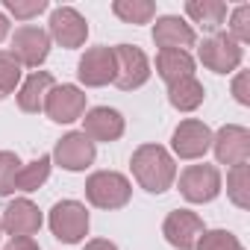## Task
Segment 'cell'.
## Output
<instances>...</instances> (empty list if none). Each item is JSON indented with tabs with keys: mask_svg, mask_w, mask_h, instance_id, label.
Listing matches in <instances>:
<instances>
[{
	"mask_svg": "<svg viewBox=\"0 0 250 250\" xmlns=\"http://www.w3.org/2000/svg\"><path fill=\"white\" fill-rule=\"evenodd\" d=\"M156 74L171 85L177 80L194 77V59L188 56V50H159L156 56Z\"/></svg>",
	"mask_w": 250,
	"mask_h": 250,
	"instance_id": "obj_19",
	"label": "cell"
},
{
	"mask_svg": "<svg viewBox=\"0 0 250 250\" xmlns=\"http://www.w3.org/2000/svg\"><path fill=\"white\" fill-rule=\"evenodd\" d=\"M153 42H156L159 50H186V47H194L197 36H194V30L183 18L165 15L153 27Z\"/></svg>",
	"mask_w": 250,
	"mask_h": 250,
	"instance_id": "obj_17",
	"label": "cell"
},
{
	"mask_svg": "<svg viewBox=\"0 0 250 250\" xmlns=\"http://www.w3.org/2000/svg\"><path fill=\"white\" fill-rule=\"evenodd\" d=\"M232 94H235V100H238L241 106H247V103H250V91H247V71H241V74L232 80Z\"/></svg>",
	"mask_w": 250,
	"mask_h": 250,
	"instance_id": "obj_30",
	"label": "cell"
},
{
	"mask_svg": "<svg viewBox=\"0 0 250 250\" xmlns=\"http://www.w3.org/2000/svg\"><path fill=\"white\" fill-rule=\"evenodd\" d=\"M50 229L62 244H77L88 235V212L77 200H62L50 209Z\"/></svg>",
	"mask_w": 250,
	"mask_h": 250,
	"instance_id": "obj_5",
	"label": "cell"
},
{
	"mask_svg": "<svg viewBox=\"0 0 250 250\" xmlns=\"http://www.w3.org/2000/svg\"><path fill=\"white\" fill-rule=\"evenodd\" d=\"M50 162H53L50 156H39L36 162L21 165L18 180H15V191H36V188H42L47 183V177H50Z\"/></svg>",
	"mask_w": 250,
	"mask_h": 250,
	"instance_id": "obj_22",
	"label": "cell"
},
{
	"mask_svg": "<svg viewBox=\"0 0 250 250\" xmlns=\"http://www.w3.org/2000/svg\"><path fill=\"white\" fill-rule=\"evenodd\" d=\"M3 250H42V247H39L33 238H12Z\"/></svg>",
	"mask_w": 250,
	"mask_h": 250,
	"instance_id": "obj_31",
	"label": "cell"
},
{
	"mask_svg": "<svg viewBox=\"0 0 250 250\" xmlns=\"http://www.w3.org/2000/svg\"><path fill=\"white\" fill-rule=\"evenodd\" d=\"M21 162L12 150H0V197H6L15 191V180H18Z\"/></svg>",
	"mask_w": 250,
	"mask_h": 250,
	"instance_id": "obj_26",
	"label": "cell"
},
{
	"mask_svg": "<svg viewBox=\"0 0 250 250\" xmlns=\"http://www.w3.org/2000/svg\"><path fill=\"white\" fill-rule=\"evenodd\" d=\"M3 6H6L15 18L30 21V18H36L39 12L47 9V0H3Z\"/></svg>",
	"mask_w": 250,
	"mask_h": 250,
	"instance_id": "obj_29",
	"label": "cell"
},
{
	"mask_svg": "<svg viewBox=\"0 0 250 250\" xmlns=\"http://www.w3.org/2000/svg\"><path fill=\"white\" fill-rule=\"evenodd\" d=\"M221 191V171L215 165H188L180 174V194L188 203H209Z\"/></svg>",
	"mask_w": 250,
	"mask_h": 250,
	"instance_id": "obj_6",
	"label": "cell"
},
{
	"mask_svg": "<svg viewBox=\"0 0 250 250\" xmlns=\"http://www.w3.org/2000/svg\"><path fill=\"white\" fill-rule=\"evenodd\" d=\"M9 53L15 56L18 65L39 68L47 59V53H50V36L44 30H39V27H21L12 36V50Z\"/></svg>",
	"mask_w": 250,
	"mask_h": 250,
	"instance_id": "obj_9",
	"label": "cell"
},
{
	"mask_svg": "<svg viewBox=\"0 0 250 250\" xmlns=\"http://www.w3.org/2000/svg\"><path fill=\"white\" fill-rule=\"evenodd\" d=\"M12 238H33L39 229H42V212L33 200L21 197V200H12L6 209H3V221H0Z\"/></svg>",
	"mask_w": 250,
	"mask_h": 250,
	"instance_id": "obj_14",
	"label": "cell"
},
{
	"mask_svg": "<svg viewBox=\"0 0 250 250\" xmlns=\"http://www.w3.org/2000/svg\"><path fill=\"white\" fill-rule=\"evenodd\" d=\"M212 150L221 165H244L250 159V133L238 124H227L212 136Z\"/></svg>",
	"mask_w": 250,
	"mask_h": 250,
	"instance_id": "obj_7",
	"label": "cell"
},
{
	"mask_svg": "<svg viewBox=\"0 0 250 250\" xmlns=\"http://www.w3.org/2000/svg\"><path fill=\"white\" fill-rule=\"evenodd\" d=\"M85 197L97 209H121L130 203L133 186L118 171H97L85 180Z\"/></svg>",
	"mask_w": 250,
	"mask_h": 250,
	"instance_id": "obj_2",
	"label": "cell"
},
{
	"mask_svg": "<svg viewBox=\"0 0 250 250\" xmlns=\"http://www.w3.org/2000/svg\"><path fill=\"white\" fill-rule=\"evenodd\" d=\"M18 83H21V65L15 62L12 53H3V50H0V100L9 97Z\"/></svg>",
	"mask_w": 250,
	"mask_h": 250,
	"instance_id": "obj_25",
	"label": "cell"
},
{
	"mask_svg": "<svg viewBox=\"0 0 250 250\" xmlns=\"http://www.w3.org/2000/svg\"><path fill=\"white\" fill-rule=\"evenodd\" d=\"M197 250H244V247H241V241L232 232H227V229H209V232L200 235Z\"/></svg>",
	"mask_w": 250,
	"mask_h": 250,
	"instance_id": "obj_27",
	"label": "cell"
},
{
	"mask_svg": "<svg viewBox=\"0 0 250 250\" xmlns=\"http://www.w3.org/2000/svg\"><path fill=\"white\" fill-rule=\"evenodd\" d=\"M94 142L85 133H68L53 147V162L65 171H85L94 162Z\"/></svg>",
	"mask_w": 250,
	"mask_h": 250,
	"instance_id": "obj_10",
	"label": "cell"
},
{
	"mask_svg": "<svg viewBox=\"0 0 250 250\" xmlns=\"http://www.w3.org/2000/svg\"><path fill=\"white\" fill-rule=\"evenodd\" d=\"M9 36V21H6V15L3 12H0V42H3Z\"/></svg>",
	"mask_w": 250,
	"mask_h": 250,
	"instance_id": "obj_33",
	"label": "cell"
},
{
	"mask_svg": "<svg viewBox=\"0 0 250 250\" xmlns=\"http://www.w3.org/2000/svg\"><path fill=\"white\" fill-rule=\"evenodd\" d=\"M85 250H118V247L112 241H106V238H94V241L85 244Z\"/></svg>",
	"mask_w": 250,
	"mask_h": 250,
	"instance_id": "obj_32",
	"label": "cell"
},
{
	"mask_svg": "<svg viewBox=\"0 0 250 250\" xmlns=\"http://www.w3.org/2000/svg\"><path fill=\"white\" fill-rule=\"evenodd\" d=\"M171 147L180 159H200L209 147H212V130L206 127L203 121H183L180 127L171 136Z\"/></svg>",
	"mask_w": 250,
	"mask_h": 250,
	"instance_id": "obj_12",
	"label": "cell"
},
{
	"mask_svg": "<svg viewBox=\"0 0 250 250\" xmlns=\"http://www.w3.org/2000/svg\"><path fill=\"white\" fill-rule=\"evenodd\" d=\"M186 12L203 30H218L224 24V18H227V6L221 3V0H188Z\"/></svg>",
	"mask_w": 250,
	"mask_h": 250,
	"instance_id": "obj_21",
	"label": "cell"
},
{
	"mask_svg": "<svg viewBox=\"0 0 250 250\" xmlns=\"http://www.w3.org/2000/svg\"><path fill=\"white\" fill-rule=\"evenodd\" d=\"M133 177L139 180V186L150 194H162L171 188L174 177H177V165L174 156L162 147V145H142L133 153Z\"/></svg>",
	"mask_w": 250,
	"mask_h": 250,
	"instance_id": "obj_1",
	"label": "cell"
},
{
	"mask_svg": "<svg viewBox=\"0 0 250 250\" xmlns=\"http://www.w3.org/2000/svg\"><path fill=\"white\" fill-rule=\"evenodd\" d=\"M197 53H200V62L209 71H215V74H229L244 59V47L229 33H215V36L203 39V44L197 47Z\"/></svg>",
	"mask_w": 250,
	"mask_h": 250,
	"instance_id": "obj_3",
	"label": "cell"
},
{
	"mask_svg": "<svg viewBox=\"0 0 250 250\" xmlns=\"http://www.w3.org/2000/svg\"><path fill=\"white\" fill-rule=\"evenodd\" d=\"M83 133L91 142H118L124 136V118H121L118 109L97 106V109L85 112V118H83Z\"/></svg>",
	"mask_w": 250,
	"mask_h": 250,
	"instance_id": "obj_16",
	"label": "cell"
},
{
	"mask_svg": "<svg viewBox=\"0 0 250 250\" xmlns=\"http://www.w3.org/2000/svg\"><path fill=\"white\" fill-rule=\"evenodd\" d=\"M56 83H53V77L47 74V71H36L24 85H21V91H18V106L24 109V112H42L44 109V100H47V94H50V88H53Z\"/></svg>",
	"mask_w": 250,
	"mask_h": 250,
	"instance_id": "obj_18",
	"label": "cell"
},
{
	"mask_svg": "<svg viewBox=\"0 0 250 250\" xmlns=\"http://www.w3.org/2000/svg\"><path fill=\"white\" fill-rule=\"evenodd\" d=\"M77 77L88 88H100L115 80V53L112 47H91L77 65Z\"/></svg>",
	"mask_w": 250,
	"mask_h": 250,
	"instance_id": "obj_15",
	"label": "cell"
},
{
	"mask_svg": "<svg viewBox=\"0 0 250 250\" xmlns=\"http://www.w3.org/2000/svg\"><path fill=\"white\" fill-rule=\"evenodd\" d=\"M227 194H229V200L238 209H247L250 206V171H247V162L244 165H235L227 174Z\"/></svg>",
	"mask_w": 250,
	"mask_h": 250,
	"instance_id": "obj_24",
	"label": "cell"
},
{
	"mask_svg": "<svg viewBox=\"0 0 250 250\" xmlns=\"http://www.w3.org/2000/svg\"><path fill=\"white\" fill-rule=\"evenodd\" d=\"M203 232H206V229H203V221H200L194 212H188V209H174V212L165 218V224H162L165 241H168L171 247H180V250L197 247V241H200Z\"/></svg>",
	"mask_w": 250,
	"mask_h": 250,
	"instance_id": "obj_11",
	"label": "cell"
},
{
	"mask_svg": "<svg viewBox=\"0 0 250 250\" xmlns=\"http://www.w3.org/2000/svg\"><path fill=\"white\" fill-rule=\"evenodd\" d=\"M0 232H3V227H0Z\"/></svg>",
	"mask_w": 250,
	"mask_h": 250,
	"instance_id": "obj_34",
	"label": "cell"
},
{
	"mask_svg": "<svg viewBox=\"0 0 250 250\" xmlns=\"http://www.w3.org/2000/svg\"><path fill=\"white\" fill-rule=\"evenodd\" d=\"M206 91H203V83L194 80V77H186V80H177L168 85V100L174 109L180 112H194L200 103H203Z\"/></svg>",
	"mask_w": 250,
	"mask_h": 250,
	"instance_id": "obj_20",
	"label": "cell"
},
{
	"mask_svg": "<svg viewBox=\"0 0 250 250\" xmlns=\"http://www.w3.org/2000/svg\"><path fill=\"white\" fill-rule=\"evenodd\" d=\"M44 112L56 124H71V121L83 118V112H85V94L77 85H53L50 94H47V100H44Z\"/></svg>",
	"mask_w": 250,
	"mask_h": 250,
	"instance_id": "obj_13",
	"label": "cell"
},
{
	"mask_svg": "<svg viewBox=\"0 0 250 250\" xmlns=\"http://www.w3.org/2000/svg\"><path fill=\"white\" fill-rule=\"evenodd\" d=\"M47 36H50L56 44L74 50V47H83V44H85V39H88V24H85V18H83L77 9L59 6V9L50 12V33H47Z\"/></svg>",
	"mask_w": 250,
	"mask_h": 250,
	"instance_id": "obj_8",
	"label": "cell"
},
{
	"mask_svg": "<svg viewBox=\"0 0 250 250\" xmlns=\"http://www.w3.org/2000/svg\"><path fill=\"white\" fill-rule=\"evenodd\" d=\"M112 12L124 24H147L156 15V6L150 3V0H115Z\"/></svg>",
	"mask_w": 250,
	"mask_h": 250,
	"instance_id": "obj_23",
	"label": "cell"
},
{
	"mask_svg": "<svg viewBox=\"0 0 250 250\" xmlns=\"http://www.w3.org/2000/svg\"><path fill=\"white\" fill-rule=\"evenodd\" d=\"M229 36H232L238 44L250 42V6H247V3H241V6L232 12V18H229Z\"/></svg>",
	"mask_w": 250,
	"mask_h": 250,
	"instance_id": "obj_28",
	"label": "cell"
},
{
	"mask_svg": "<svg viewBox=\"0 0 250 250\" xmlns=\"http://www.w3.org/2000/svg\"><path fill=\"white\" fill-rule=\"evenodd\" d=\"M112 53H115V80L112 83L118 88L133 91V88H142L150 80V62L139 47L118 44V47H112Z\"/></svg>",
	"mask_w": 250,
	"mask_h": 250,
	"instance_id": "obj_4",
	"label": "cell"
}]
</instances>
